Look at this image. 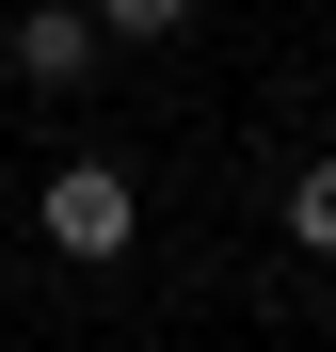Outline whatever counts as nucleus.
<instances>
[{
	"mask_svg": "<svg viewBox=\"0 0 336 352\" xmlns=\"http://www.w3.org/2000/svg\"><path fill=\"white\" fill-rule=\"evenodd\" d=\"M289 241L336 272V160H304V176H289Z\"/></svg>",
	"mask_w": 336,
	"mask_h": 352,
	"instance_id": "7ed1b4c3",
	"label": "nucleus"
},
{
	"mask_svg": "<svg viewBox=\"0 0 336 352\" xmlns=\"http://www.w3.org/2000/svg\"><path fill=\"white\" fill-rule=\"evenodd\" d=\"M32 224H48V256H80V272H112V256L144 241V192H128V160H65V176L32 192Z\"/></svg>",
	"mask_w": 336,
	"mask_h": 352,
	"instance_id": "f257e3e1",
	"label": "nucleus"
},
{
	"mask_svg": "<svg viewBox=\"0 0 336 352\" xmlns=\"http://www.w3.org/2000/svg\"><path fill=\"white\" fill-rule=\"evenodd\" d=\"M96 48H112V32H96V0H32V16L0 32V65H16L32 96H80V80H96Z\"/></svg>",
	"mask_w": 336,
	"mask_h": 352,
	"instance_id": "f03ea898",
	"label": "nucleus"
},
{
	"mask_svg": "<svg viewBox=\"0 0 336 352\" xmlns=\"http://www.w3.org/2000/svg\"><path fill=\"white\" fill-rule=\"evenodd\" d=\"M96 32H128V48H160V32H192V0H96Z\"/></svg>",
	"mask_w": 336,
	"mask_h": 352,
	"instance_id": "20e7f679",
	"label": "nucleus"
}]
</instances>
